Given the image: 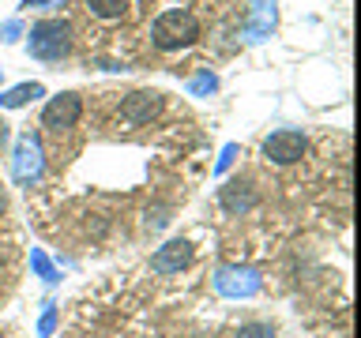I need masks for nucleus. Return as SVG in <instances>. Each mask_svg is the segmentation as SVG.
<instances>
[{"mask_svg":"<svg viewBox=\"0 0 361 338\" xmlns=\"http://www.w3.org/2000/svg\"><path fill=\"white\" fill-rule=\"evenodd\" d=\"M237 154H241V146H237V143H226V146H222V154H219V162H214V173H226V169L233 165V158H237Z\"/></svg>","mask_w":361,"mask_h":338,"instance_id":"17","label":"nucleus"},{"mask_svg":"<svg viewBox=\"0 0 361 338\" xmlns=\"http://www.w3.org/2000/svg\"><path fill=\"white\" fill-rule=\"evenodd\" d=\"M23 38V19H8L0 27V42H19Z\"/></svg>","mask_w":361,"mask_h":338,"instance_id":"18","label":"nucleus"},{"mask_svg":"<svg viewBox=\"0 0 361 338\" xmlns=\"http://www.w3.org/2000/svg\"><path fill=\"white\" fill-rule=\"evenodd\" d=\"M219 203L226 214H248L259 203V196H256L252 180H230V184L219 188Z\"/></svg>","mask_w":361,"mask_h":338,"instance_id":"9","label":"nucleus"},{"mask_svg":"<svg viewBox=\"0 0 361 338\" xmlns=\"http://www.w3.org/2000/svg\"><path fill=\"white\" fill-rule=\"evenodd\" d=\"M214 90H219V75H214L211 68H200V72L188 79V94L192 98H207V94H214Z\"/></svg>","mask_w":361,"mask_h":338,"instance_id":"13","label":"nucleus"},{"mask_svg":"<svg viewBox=\"0 0 361 338\" xmlns=\"http://www.w3.org/2000/svg\"><path fill=\"white\" fill-rule=\"evenodd\" d=\"M233 338H279V331L271 323H264V320H252V323H245Z\"/></svg>","mask_w":361,"mask_h":338,"instance_id":"15","label":"nucleus"},{"mask_svg":"<svg viewBox=\"0 0 361 338\" xmlns=\"http://www.w3.org/2000/svg\"><path fill=\"white\" fill-rule=\"evenodd\" d=\"M275 0H252V8H248V23H245V42H264L271 30H275Z\"/></svg>","mask_w":361,"mask_h":338,"instance_id":"10","label":"nucleus"},{"mask_svg":"<svg viewBox=\"0 0 361 338\" xmlns=\"http://www.w3.org/2000/svg\"><path fill=\"white\" fill-rule=\"evenodd\" d=\"M166 98L158 94V90H132L128 98L121 101V120L132 124V128H143V124H151L158 113H162Z\"/></svg>","mask_w":361,"mask_h":338,"instance_id":"7","label":"nucleus"},{"mask_svg":"<svg viewBox=\"0 0 361 338\" xmlns=\"http://www.w3.org/2000/svg\"><path fill=\"white\" fill-rule=\"evenodd\" d=\"M75 49V27L68 19H38L27 30V53L34 61L45 64H61Z\"/></svg>","mask_w":361,"mask_h":338,"instance_id":"1","label":"nucleus"},{"mask_svg":"<svg viewBox=\"0 0 361 338\" xmlns=\"http://www.w3.org/2000/svg\"><path fill=\"white\" fill-rule=\"evenodd\" d=\"M188 263H192V244L185 241V237L166 241L162 248H154V256H151L154 275H177V270H185Z\"/></svg>","mask_w":361,"mask_h":338,"instance_id":"8","label":"nucleus"},{"mask_svg":"<svg viewBox=\"0 0 361 338\" xmlns=\"http://www.w3.org/2000/svg\"><path fill=\"white\" fill-rule=\"evenodd\" d=\"M64 0H23V8H61Z\"/></svg>","mask_w":361,"mask_h":338,"instance_id":"20","label":"nucleus"},{"mask_svg":"<svg viewBox=\"0 0 361 338\" xmlns=\"http://www.w3.org/2000/svg\"><path fill=\"white\" fill-rule=\"evenodd\" d=\"M45 169V154H42V139L38 135H19L16 151H11V173H16L19 184H34Z\"/></svg>","mask_w":361,"mask_h":338,"instance_id":"5","label":"nucleus"},{"mask_svg":"<svg viewBox=\"0 0 361 338\" xmlns=\"http://www.w3.org/2000/svg\"><path fill=\"white\" fill-rule=\"evenodd\" d=\"M259 286H264V278H259V270H252V267H219L214 270V289L230 301L256 297Z\"/></svg>","mask_w":361,"mask_h":338,"instance_id":"3","label":"nucleus"},{"mask_svg":"<svg viewBox=\"0 0 361 338\" xmlns=\"http://www.w3.org/2000/svg\"><path fill=\"white\" fill-rule=\"evenodd\" d=\"M132 0H87V8H90V15H98V19H124V11H128Z\"/></svg>","mask_w":361,"mask_h":338,"instance_id":"12","label":"nucleus"},{"mask_svg":"<svg viewBox=\"0 0 361 338\" xmlns=\"http://www.w3.org/2000/svg\"><path fill=\"white\" fill-rule=\"evenodd\" d=\"M56 331V304H45L42 320H38V338H49Z\"/></svg>","mask_w":361,"mask_h":338,"instance_id":"16","label":"nucleus"},{"mask_svg":"<svg viewBox=\"0 0 361 338\" xmlns=\"http://www.w3.org/2000/svg\"><path fill=\"white\" fill-rule=\"evenodd\" d=\"M4 211H8V188L0 184V214H4Z\"/></svg>","mask_w":361,"mask_h":338,"instance_id":"21","label":"nucleus"},{"mask_svg":"<svg viewBox=\"0 0 361 338\" xmlns=\"http://www.w3.org/2000/svg\"><path fill=\"white\" fill-rule=\"evenodd\" d=\"M79 113H83V98H79L75 90H61L56 98L45 101V109H42V128H45V132H68V128H75Z\"/></svg>","mask_w":361,"mask_h":338,"instance_id":"6","label":"nucleus"},{"mask_svg":"<svg viewBox=\"0 0 361 338\" xmlns=\"http://www.w3.org/2000/svg\"><path fill=\"white\" fill-rule=\"evenodd\" d=\"M0 83H4V72H0Z\"/></svg>","mask_w":361,"mask_h":338,"instance_id":"22","label":"nucleus"},{"mask_svg":"<svg viewBox=\"0 0 361 338\" xmlns=\"http://www.w3.org/2000/svg\"><path fill=\"white\" fill-rule=\"evenodd\" d=\"M169 222V211L158 207V211H147V225H154V230H162V225Z\"/></svg>","mask_w":361,"mask_h":338,"instance_id":"19","label":"nucleus"},{"mask_svg":"<svg viewBox=\"0 0 361 338\" xmlns=\"http://www.w3.org/2000/svg\"><path fill=\"white\" fill-rule=\"evenodd\" d=\"M0 338H4V331H0Z\"/></svg>","mask_w":361,"mask_h":338,"instance_id":"23","label":"nucleus"},{"mask_svg":"<svg viewBox=\"0 0 361 338\" xmlns=\"http://www.w3.org/2000/svg\"><path fill=\"white\" fill-rule=\"evenodd\" d=\"M30 267L38 270V278L45 282V286H53V282H61V275H56V267L49 263V256H45L42 248H30Z\"/></svg>","mask_w":361,"mask_h":338,"instance_id":"14","label":"nucleus"},{"mask_svg":"<svg viewBox=\"0 0 361 338\" xmlns=\"http://www.w3.org/2000/svg\"><path fill=\"white\" fill-rule=\"evenodd\" d=\"M34 98H45L42 83H16V87L0 90V109H23V106H30Z\"/></svg>","mask_w":361,"mask_h":338,"instance_id":"11","label":"nucleus"},{"mask_svg":"<svg viewBox=\"0 0 361 338\" xmlns=\"http://www.w3.org/2000/svg\"><path fill=\"white\" fill-rule=\"evenodd\" d=\"M305 151H309V139H305V132H298V128H275L264 139V158H267V162H275V165L301 162Z\"/></svg>","mask_w":361,"mask_h":338,"instance_id":"4","label":"nucleus"},{"mask_svg":"<svg viewBox=\"0 0 361 338\" xmlns=\"http://www.w3.org/2000/svg\"><path fill=\"white\" fill-rule=\"evenodd\" d=\"M151 42L158 53H180L200 42V19L188 8H169L151 23Z\"/></svg>","mask_w":361,"mask_h":338,"instance_id":"2","label":"nucleus"}]
</instances>
